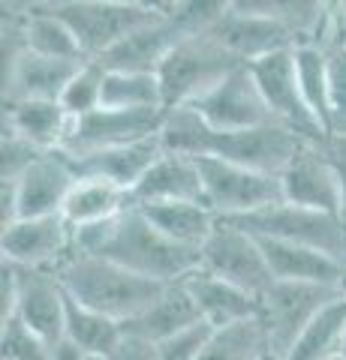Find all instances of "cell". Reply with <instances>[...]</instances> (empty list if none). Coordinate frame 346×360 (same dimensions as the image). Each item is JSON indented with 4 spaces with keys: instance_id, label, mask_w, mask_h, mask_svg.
<instances>
[{
    "instance_id": "7bdbcfd3",
    "label": "cell",
    "mask_w": 346,
    "mask_h": 360,
    "mask_svg": "<svg viewBox=\"0 0 346 360\" xmlns=\"http://www.w3.org/2000/svg\"><path fill=\"white\" fill-rule=\"evenodd\" d=\"M340 288H343V295H346V264H343V283H340Z\"/></svg>"
},
{
    "instance_id": "1f68e13d",
    "label": "cell",
    "mask_w": 346,
    "mask_h": 360,
    "mask_svg": "<svg viewBox=\"0 0 346 360\" xmlns=\"http://www.w3.org/2000/svg\"><path fill=\"white\" fill-rule=\"evenodd\" d=\"M103 108L151 111L163 108V87L154 72H109L103 78Z\"/></svg>"
},
{
    "instance_id": "d6986e66",
    "label": "cell",
    "mask_w": 346,
    "mask_h": 360,
    "mask_svg": "<svg viewBox=\"0 0 346 360\" xmlns=\"http://www.w3.org/2000/svg\"><path fill=\"white\" fill-rule=\"evenodd\" d=\"M75 168L63 153H46L37 160L25 174L16 180V213L18 219H39V217H61L63 201L75 186ZM16 219V222H18Z\"/></svg>"
},
{
    "instance_id": "ba28073f",
    "label": "cell",
    "mask_w": 346,
    "mask_h": 360,
    "mask_svg": "<svg viewBox=\"0 0 346 360\" xmlns=\"http://www.w3.org/2000/svg\"><path fill=\"white\" fill-rule=\"evenodd\" d=\"M343 288L307 285V283H274L259 297V321L268 336V348L289 357L301 330L314 321V315L338 300Z\"/></svg>"
},
{
    "instance_id": "484cf974",
    "label": "cell",
    "mask_w": 346,
    "mask_h": 360,
    "mask_svg": "<svg viewBox=\"0 0 346 360\" xmlns=\"http://www.w3.org/2000/svg\"><path fill=\"white\" fill-rule=\"evenodd\" d=\"M139 210L148 217L154 229L187 250H202L220 222L217 213L199 201H169V205H148Z\"/></svg>"
},
{
    "instance_id": "f35d334b",
    "label": "cell",
    "mask_w": 346,
    "mask_h": 360,
    "mask_svg": "<svg viewBox=\"0 0 346 360\" xmlns=\"http://www.w3.org/2000/svg\"><path fill=\"white\" fill-rule=\"evenodd\" d=\"M109 360H160V352H157V342H148V340H142V336L124 333L121 342L115 345V352L109 354Z\"/></svg>"
},
{
    "instance_id": "7a4b0ae2",
    "label": "cell",
    "mask_w": 346,
    "mask_h": 360,
    "mask_svg": "<svg viewBox=\"0 0 346 360\" xmlns=\"http://www.w3.org/2000/svg\"><path fill=\"white\" fill-rule=\"evenodd\" d=\"M94 255L109 258V262L163 285L184 283L190 274L202 267V250H187V246L169 240L163 231L154 229L139 207H127L111 222L109 238Z\"/></svg>"
},
{
    "instance_id": "d590c367",
    "label": "cell",
    "mask_w": 346,
    "mask_h": 360,
    "mask_svg": "<svg viewBox=\"0 0 346 360\" xmlns=\"http://www.w3.org/2000/svg\"><path fill=\"white\" fill-rule=\"evenodd\" d=\"M328 115L331 135H346V49H328Z\"/></svg>"
},
{
    "instance_id": "e0dca14e",
    "label": "cell",
    "mask_w": 346,
    "mask_h": 360,
    "mask_svg": "<svg viewBox=\"0 0 346 360\" xmlns=\"http://www.w3.org/2000/svg\"><path fill=\"white\" fill-rule=\"evenodd\" d=\"M187 37H196V33L178 18L172 4H166L163 18L151 21V25H144L136 33H130L115 49H109L103 58H97V63L109 72H154L157 75L163 60L169 58V51Z\"/></svg>"
},
{
    "instance_id": "83f0119b",
    "label": "cell",
    "mask_w": 346,
    "mask_h": 360,
    "mask_svg": "<svg viewBox=\"0 0 346 360\" xmlns=\"http://www.w3.org/2000/svg\"><path fill=\"white\" fill-rule=\"evenodd\" d=\"M25 49L42 58L54 60H73V63H87L85 51L75 33L70 30L63 18H58L49 9V4H27L25 6Z\"/></svg>"
},
{
    "instance_id": "7c38bea8",
    "label": "cell",
    "mask_w": 346,
    "mask_h": 360,
    "mask_svg": "<svg viewBox=\"0 0 346 360\" xmlns=\"http://www.w3.org/2000/svg\"><path fill=\"white\" fill-rule=\"evenodd\" d=\"M163 108L151 111H115V108H97L94 115L73 120L70 135H66L63 148L58 153L79 160V156L109 150V148H124L132 141L154 139L163 123Z\"/></svg>"
},
{
    "instance_id": "30bf717a",
    "label": "cell",
    "mask_w": 346,
    "mask_h": 360,
    "mask_svg": "<svg viewBox=\"0 0 346 360\" xmlns=\"http://www.w3.org/2000/svg\"><path fill=\"white\" fill-rule=\"evenodd\" d=\"M202 270L223 283L247 291L253 297H262L274 285V276L268 270L265 252L259 240L250 231L235 229L229 222H217L214 234L202 246Z\"/></svg>"
},
{
    "instance_id": "ac0fdd59",
    "label": "cell",
    "mask_w": 346,
    "mask_h": 360,
    "mask_svg": "<svg viewBox=\"0 0 346 360\" xmlns=\"http://www.w3.org/2000/svg\"><path fill=\"white\" fill-rule=\"evenodd\" d=\"M85 63L54 60L33 51H21L4 66V105L13 103H61L75 72Z\"/></svg>"
},
{
    "instance_id": "2e32d148",
    "label": "cell",
    "mask_w": 346,
    "mask_h": 360,
    "mask_svg": "<svg viewBox=\"0 0 346 360\" xmlns=\"http://www.w3.org/2000/svg\"><path fill=\"white\" fill-rule=\"evenodd\" d=\"M9 319H18L49 345L61 342L66 336V291L58 276L51 270L16 267V309Z\"/></svg>"
},
{
    "instance_id": "ab89813d",
    "label": "cell",
    "mask_w": 346,
    "mask_h": 360,
    "mask_svg": "<svg viewBox=\"0 0 346 360\" xmlns=\"http://www.w3.org/2000/svg\"><path fill=\"white\" fill-rule=\"evenodd\" d=\"M322 148H326L334 172H338V180H340V219L346 222V135H328L322 141Z\"/></svg>"
},
{
    "instance_id": "f546056e",
    "label": "cell",
    "mask_w": 346,
    "mask_h": 360,
    "mask_svg": "<svg viewBox=\"0 0 346 360\" xmlns=\"http://www.w3.org/2000/svg\"><path fill=\"white\" fill-rule=\"evenodd\" d=\"M295 75L301 96L310 108V115L319 123V129L331 135V115H328V49L322 45H298L295 49Z\"/></svg>"
},
{
    "instance_id": "8d00e7d4",
    "label": "cell",
    "mask_w": 346,
    "mask_h": 360,
    "mask_svg": "<svg viewBox=\"0 0 346 360\" xmlns=\"http://www.w3.org/2000/svg\"><path fill=\"white\" fill-rule=\"evenodd\" d=\"M211 333H214V328L205 324V321H199V324H193V328L169 336L166 342L157 345L160 360H202Z\"/></svg>"
},
{
    "instance_id": "9a60e30c",
    "label": "cell",
    "mask_w": 346,
    "mask_h": 360,
    "mask_svg": "<svg viewBox=\"0 0 346 360\" xmlns=\"http://www.w3.org/2000/svg\"><path fill=\"white\" fill-rule=\"evenodd\" d=\"M283 201L295 207L340 217V180L322 144L304 141L280 172Z\"/></svg>"
},
{
    "instance_id": "836d02e7",
    "label": "cell",
    "mask_w": 346,
    "mask_h": 360,
    "mask_svg": "<svg viewBox=\"0 0 346 360\" xmlns=\"http://www.w3.org/2000/svg\"><path fill=\"white\" fill-rule=\"evenodd\" d=\"M103 78H106V70L97 60H87L82 70L75 72L70 87H66L61 96V105L73 120L87 117V115H94L97 108H103Z\"/></svg>"
},
{
    "instance_id": "5bb4252c",
    "label": "cell",
    "mask_w": 346,
    "mask_h": 360,
    "mask_svg": "<svg viewBox=\"0 0 346 360\" xmlns=\"http://www.w3.org/2000/svg\"><path fill=\"white\" fill-rule=\"evenodd\" d=\"M4 262L25 270H58L73 255V229L63 217L18 219L0 234Z\"/></svg>"
},
{
    "instance_id": "9c48e42d",
    "label": "cell",
    "mask_w": 346,
    "mask_h": 360,
    "mask_svg": "<svg viewBox=\"0 0 346 360\" xmlns=\"http://www.w3.org/2000/svg\"><path fill=\"white\" fill-rule=\"evenodd\" d=\"M247 66H250V75H253L256 87H259L268 111H271L274 123L292 129L298 139L314 141V144H322L328 139V135L319 129L314 115H310L304 96H301L298 75H295V49L265 54V58L253 60Z\"/></svg>"
},
{
    "instance_id": "74e56055",
    "label": "cell",
    "mask_w": 346,
    "mask_h": 360,
    "mask_svg": "<svg viewBox=\"0 0 346 360\" xmlns=\"http://www.w3.org/2000/svg\"><path fill=\"white\" fill-rule=\"evenodd\" d=\"M0 153H4V168H0V172H4V184H16L33 162L46 156V150L33 148L30 141L18 139V135L6 132V129H4V148H0Z\"/></svg>"
},
{
    "instance_id": "4316f807",
    "label": "cell",
    "mask_w": 346,
    "mask_h": 360,
    "mask_svg": "<svg viewBox=\"0 0 346 360\" xmlns=\"http://www.w3.org/2000/svg\"><path fill=\"white\" fill-rule=\"evenodd\" d=\"M199 321H202V315H199L193 297H190L187 288L178 283V285L166 288V295L154 303L151 309H144L139 319L121 324V328H124V333L142 336V340L160 345V342L169 340V336L193 328V324H199Z\"/></svg>"
},
{
    "instance_id": "7402d4cb",
    "label": "cell",
    "mask_w": 346,
    "mask_h": 360,
    "mask_svg": "<svg viewBox=\"0 0 346 360\" xmlns=\"http://www.w3.org/2000/svg\"><path fill=\"white\" fill-rule=\"evenodd\" d=\"M256 238V234H253ZM265 252L268 270H271L274 283H307V285H331L340 288L343 283V262L331 258L319 250L271 238H256Z\"/></svg>"
},
{
    "instance_id": "3957f363",
    "label": "cell",
    "mask_w": 346,
    "mask_h": 360,
    "mask_svg": "<svg viewBox=\"0 0 346 360\" xmlns=\"http://www.w3.org/2000/svg\"><path fill=\"white\" fill-rule=\"evenodd\" d=\"M49 9L70 25L87 60L103 58L130 33L166 15V6L136 0H58L49 4Z\"/></svg>"
},
{
    "instance_id": "ee69618b",
    "label": "cell",
    "mask_w": 346,
    "mask_h": 360,
    "mask_svg": "<svg viewBox=\"0 0 346 360\" xmlns=\"http://www.w3.org/2000/svg\"><path fill=\"white\" fill-rule=\"evenodd\" d=\"M340 354L346 357V333H343V345H340Z\"/></svg>"
},
{
    "instance_id": "8992f818",
    "label": "cell",
    "mask_w": 346,
    "mask_h": 360,
    "mask_svg": "<svg viewBox=\"0 0 346 360\" xmlns=\"http://www.w3.org/2000/svg\"><path fill=\"white\" fill-rule=\"evenodd\" d=\"M199 172L205 184V205L220 219H238L283 205V186L274 174L250 172L223 160H199Z\"/></svg>"
},
{
    "instance_id": "e575fe53",
    "label": "cell",
    "mask_w": 346,
    "mask_h": 360,
    "mask_svg": "<svg viewBox=\"0 0 346 360\" xmlns=\"http://www.w3.org/2000/svg\"><path fill=\"white\" fill-rule=\"evenodd\" d=\"M0 352L4 360H49L51 357V345L46 340H39L30 328H25L18 319H6L0 321Z\"/></svg>"
},
{
    "instance_id": "d6a6232c",
    "label": "cell",
    "mask_w": 346,
    "mask_h": 360,
    "mask_svg": "<svg viewBox=\"0 0 346 360\" xmlns=\"http://www.w3.org/2000/svg\"><path fill=\"white\" fill-rule=\"evenodd\" d=\"M268 352V336L259 319L229 324L211 333L202 360H259Z\"/></svg>"
},
{
    "instance_id": "cb8c5ba5",
    "label": "cell",
    "mask_w": 346,
    "mask_h": 360,
    "mask_svg": "<svg viewBox=\"0 0 346 360\" xmlns=\"http://www.w3.org/2000/svg\"><path fill=\"white\" fill-rule=\"evenodd\" d=\"M73 117L61 103H13L4 105V129L30 141L33 148L54 153L63 148Z\"/></svg>"
},
{
    "instance_id": "f6af8a7d",
    "label": "cell",
    "mask_w": 346,
    "mask_h": 360,
    "mask_svg": "<svg viewBox=\"0 0 346 360\" xmlns=\"http://www.w3.org/2000/svg\"><path fill=\"white\" fill-rule=\"evenodd\" d=\"M87 360H109V357H99V354H91V357H87Z\"/></svg>"
},
{
    "instance_id": "44dd1931",
    "label": "cell",
    "mask_w": 346,
    "mask_h": 360,
    "mask_svg": "<svg viewBox=\"0 0 346 360\" xmlns=\"http://www.w3.org/2000/svg\"><path fill=\"white\" fill-rule=\"evenodd\" d=\"M163 156V144H160V132L154 139L144 141H132L124 148H109V150H97L79 156V160H70V165L75 168L79 177H103L109 184L121 186L124 193H132L139 180L148 174V168Z\"/></svg>"
},
{
    "instance_id": "8fae6325",
    "label": "cell",
    "mask_w": 346,
    "mask_h": 360,
    "mask_svg": "<svg viewBox=\"0 0 346 360\" xmlns=\"http://www.w3.org/2000/svg\"><path fill=\"white\" fill-rule=\"evenodd\" d=\"M304 139H298L292 129L280 127V123H265V127L241 129V132H217L211 135V150L205 160H223L250 172L274 174L289 165V160L298 153Z\"/></svg>"
},
{
    "instance_id": "f1b7e54d",
    "label": "cell",
    "mask_w": 346,
    "mask_h": 360,
    "mask_svg": "<svg viewBox=\"0 0 346 360\" xmlns=\"http://www.w3.org/2000/svg\"><path fill=\"white\" fill-rule=\"evenodd\" d=\"M343 333H346V295L331 300L328 307H322L314 315V321L301 330L298 342L292 345L286 360H328L340 354Z\"/></svg>"
},
{
    "instance_id": "bcb514c9",
    "label": "cell",
    "mask_w": 346,
    "mask_h": 360,
    "mask_svg": "<svg viewBox=\"0 0 346 360\" xmlns=\"http://www.w3.org/2000/svg\"><path fill=\"white\" fill-rule=\"evenodd\" d=\"M328 360H346V357H343V354H334V357H328Z\"/></svg>"
},
{
    "instance_id": "52a82bcc",
    "label": "cell",
    "mask_w": 346,
    "mask_h": 360,
    "mask_svg": "<svg viewBox=\"0 0 346 360\" xmlns=\"http://www.w3.org/2000/svg\"><path fill=\"white\" fill-rule=\"evenodd\" d=\"M223 49L232 51L238 60L253 63L274 51L298 49V33L286 25L283 18L271 15L262 0H247V4H229L214 25L208 27Z\"/></svg>"
},
{
    "instance_id": "5b68a950",
    "label": "cell",
    "mask_w": 346,
    "mask_h": 360,
    "mask_svg": "<svg viewBox=\"0 0 346 360\" xmlns=\"http://www.w3.org/2000/svg\"><path fill=\"white\" fill-rule=\"evenodd\" d=\"M223 222L250 231L256 238L310 246V250H319L346 264V222L340 217H334V213L295 207L283 201L277 207H268L259 213H250V217H238V219H223Z\"/></svg>"
},
{
    "instance_id": "60d3db41",
    "label": "cell",
    "mask_w": 346,
    "mask_h": 360,
    "mask_svg": "<svg viewBox=\"0 0 346 360\" xmlns=\"http://www.w3.org/2000/svg\"><path fill=\"white\" fill-rule=\"evenodd\" d=\"M87 357H91V354H85L79 345L70 342V340L63 336L61 342L51 345V357H49V360H87Z\"/></svg>"
},
{
    "instance_id": "4dcf8cb0",
    "label": "cell",
    "mask_w": 346,
    "mask_h": 360,
    "mask_svg": "<svg viewBox=\"0 0 346 360\" xmlns=\"http://www.w3.org/2000/svg\"><path fill=\"white\" fill-rule=\"evenodd\" d=\"M124 336V328L121 321L109 319L103 312H94L75 303L73 297H66V340L75 342L85 354H99L109 357L115 352V345Z\"/></svg>"
},
{
    "instance_id": "603a6c76",
    "label": "cell",
    "mask_w": 346,
    "mask_h": 360,
    "mask_svg": "<svg viewBox=\"0 0 346 360\" xmlns=\"http://www.w3.org/2000/svg\"><path fill=\"white\" fill-rule=\"evenodd\" d=\"M181 285L187 288V295L193 297L202 321L211 324L214 330L259 319V297H253L247 291H241L235 285L223 283L217 276L205 274L202 267H199L196 274H190Z\"/></svg>"
},
{
    "instance_id": "b9f144b4",
    "label": "cell",
    "mask_w": 346,
    "mask_h": 360,
    "mask_svg": "<svg viewBox=\"0 0 346 360\" xmlns=\"http://www.w3.org/2000/svg\"><path fill=\"white\" fill-rule=\"evenodd\" d=\"M259 360H286V357H283V354H277V352H271V348H268V352H265V354H262Z\"/></svg>"
},
{
    "instance_id": "277c9868",
    "label": "cell",
    "mask_w": 346,
    "mask_h": 360,
    "mask_svg": "<svg viewBox=\"0 0 346 360\" xmlns=\"http://www.w3.org/2000/svg\"><path fill=\"white\" fill-rule=\"evenodd\" d=\"M238 66H247V63L223 49L208 30L181 39L157 70L160 87H163V105L178 108V105L196 103L199 96L208 94L211 87L223 82L229 72H235Z\"/></svg>"
},
{
    "instance_id": "ffe728a7",
    "label": "cell",
    "mask_w": 346,
    "mask_h": 360,
    "mask_svg": "<svg viewBox=\"0 0 346 360\" xmlns=\"http://www.w3.org/2000/svg\"><path fill=\"white\" fill-rule=\"evenodd\" d=\"M169 201H199V205H205V184L202 172H199V160L163 153L130 193V207L169 205Z\"/></svg>"
},
{
    "instance_id": "d4e9b609",
    "label": "cell",
    "mask_w": 346,
    "mask_h": 360,
    "mask_svg": "<svg viewBox=\"0 0 346 360\" xmlns=\"http://www.w3.org/2000/svg\"><path fill=\"white\" fill-rule=\"evenodd\" d=\"M127 207H130V193H124L121 186L109 184L103 177H79L63 201L61 217L75 231V229H87V225L115 219Z\"/></svg>"
},
{
    "instance_id": "4fadbf2b",
    "label": "cell",
    "mask_w": 346,
    "mask_h": 360,
    "mask_svg": "<svg viewBox=\"0 0 346 360\" xmlns=\"http://www.w3.org/2000/svg\"><path fill=\"white\" fill-rule=\"evenodd\" d=\"M190 108L217 132H241L274 123L271 111H268L259 87L250 75V66H238L235 72H229L208 94H202L196 103H190Z\"/></svg>"
},
{
    "instance_id": "6da1fadb",
    "label": "cell",
    "mask_w": 346,
    "mask_h": 360,
    "mask_svg": "<svg viewBox=\"0 0 346 360\" xmlns=\"http://www.w3.org/2000/svg\"><path fill=\"white\" fill-rule=\"evenodd\" d=\"M54 276L63 285L66 297H73L75 303H82V307L94 312H103L121 324L139 319L169 288L163 283H154V279L132 274V270L109 262V258L82 255L75 250L54 270Z\"/></svg>"
}]
</instances>
